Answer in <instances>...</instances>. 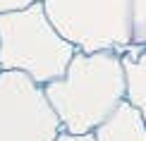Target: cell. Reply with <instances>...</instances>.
<instances>
[{
	"mask_svg": "<svg viewBox=\"0 0 146 141\" xmlns=\"http://www.w3.org/2000/svg\"><path fill=\"white\" fill-rule=\"evenodd\" d=\"M55 141H98V139H96L94 132H89V134H72V132H65L62 129L55 136Z\"/></svg>",
	"mask_w": 146,
	"mask_h": 141,
	"instance_id": "9c48e42d",
	"label": "cell"
},
{
	"mask_svg": "<svg viewBox=\"0 0 146 141\" xmlns=\"http://www.w3.org/2000/svg\"><path fill=\"white\" fill-rule=\"evenodd\" d=\"M36 0H0V15L3 12H15V10H24L29 5H34Z\"/></svg>",
	"mask_w": 146,
	"mask_h": 141,
	"instance_id": "ba28073f",
	"label": "cell"
},
{
	"mask_svg": "<svg viewBox=\"0 0 146 141\" xmlns=\"http://www.w3.org/2000/svg\"><path fill=\"white\" fill-rule=\"evenodd\" d=\"M132 43L146 46V0H132Z\"/></svg>",
	"mask_w": 146,
	"mask_h": 141,
	"instance_id": "52a82bcc",
	"label": "cell"
},
{
	"mask_svg": "<svg viewBox=\"0 0 146 141\" xmlns=\"http://www.w3.org/2000/svg\"><path fill=\"white\" fill-rule=\"evenodd\" d=\"M77 48L48 19L41 0L0 15V70H19L46 86L65 77Z\"/></svg>",
	"mask_w": 146,
	"mask_h": 141,
	"instance_id": "7a4b0ae2",
	"label": "cell"
},
{
	"mask_svg": "<svg viewBox=\"0 0 146 141\" xmlns=\"http://www.w3.org/2000/svg\"><path fill=\"white\" fill-rule=\"evenodd\" d=\"M60 132L43 86L19 70H0V141H55Z\"/></svg>",
	"mask_w": 146,
	"mask_h": 141,
	"instance_id": "277c9868",
	"label": "cell"
},
{
	"mask_svg": "<svg viewBox=\"0 0 146 141\" xmlns=\"http://www.w3.org/2000/svg\"><path fill=\"white\" fill-rule=\"evenodd\" d=\"M120 55H122V67L127 77V101L141 110L146 120V46L132 43Z\"/></svg>",
	"mask_w": 146,
	"mask_h": 141,
	"instance_id": "8992f818",
	"label": "cell"
},
{
	"mask_svg": "<svg viewBox=\"0 0 146 141\" xmlns=\"http://www.w3.org/2000/svg\"><path fill=\"white\" fill-rule=\"evenodd\" d=\"M65 132L89 134L127 98V77L120 50H77L65 77L46 86Z\"/></svg>",
	"mask_w": 146,
	"mask_h": 141,
	"instance_id": "6da1fadb",
	"label": "cell"
},
{
	"mask_svg": "<svg viewBox=\"0 0 146 141\" xmlns=\"http://www.w3.org/2000/svg\"><path fill=\"white\" fill-rule=\"evenodd\" d=\"M94 134L98 141H146V120L141 110L125 98L94 129Z\"/></svg>",
	"mask_w": 146,
	"mask_h": 141,
	"instance_id": "5b68a950",
	"label": "cell"
},
{
	"mask_svg": "<svg viewBox=\"0 0 146 141\" xmlns=\"http://www.w3.org/2000/svg\"><path fill=\"white\" fill-rule=\"evenodd\" d=\"M48 19L77 50L132 46V0H41Z\"/></svg>",
	"mask_w": 146,
	"mask_h": 141,
	"instance_id": "3957f363",
	"label": "cell"
}]
</instances>
